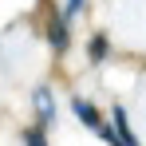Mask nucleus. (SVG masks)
<instances>
[{"label": "nucleus", "mask_w": 146, "mask_h": 146, "mask_svg": "<svg viewBox=\"0 0 146 146\" xmlns=\"http://www.w3.org/2000/svg\"><path fill=\"white\" fill-rule=\"evenodd\" d=\"M36 119H40V130L55 122V99L48 87H36Z\"/></svg>", "instance_id": "obj_3"}, {"label": "nucleus", "mask_w": 146, "mask_h": 146, "mask_svg": "<svg viewBox=\"0 0 146 146\" xmlns=\"http://www.w3.org/2000/svg\"><path fill=\"white\" fill-rule=\"evenodd\" d=\"M91 51H95V55H91V59H103V51H107V40H103V36H99L95 44H91Z\"/></svg>", "instance_id": "obj_6"}, {"label": "nucleus", "mask_w": 146, "mask_h": 146, "mask_svg": "<svg viewBox=\"0 0 146 146\" xmlns=\"http://www.w3.org/2000/svg\"><path fill=\"white\" fill-rule=\"evenodd\" d=\"M83 4H87V0H67V8H63V20H71V16L83 8Z\"/></svg>", "instance_id": "obj_5"}, {"label": "nucleus", "mask_w": 146, "mask_h": 146, "mask_svg": "<svg viewBox=\"0 0 146 146\" xmlns=\"http://www.w3.org/2000/svg\"><path fill=\"white\" fill-rule=\"evenodd\" d=\"M24 146H48L44 130H40V126H28V130H24Z\"/></svg>", "instance_id": "obj_4"}, {"label": "nucleus", "mask_w": 146, "mask_h": 146, "mask_svg": "<svg viewBox=\"0 0 146 146\" xmlns=\"http://www.w3.org/2000/svg\"><path fill=\"white\" fill-rule=\"evenodd\" d=\"M111 146H138V138L130 134V122H126V111L115 107L111 111V126H107V134H103Z\"/></svg>", "instance_id": "obj_1"}, {"label": "nucleus", "mask_w": 146, "mask_h": 146, "mask_svg": "<svg viewBox=\"0 0 146 146\" xmlns=\"http://www.w3.org/2000/svg\"><path fill=\"white\" fill-rule=\"evenodd\" d=\"M71 111H75V115H79V122H83V126H91L95 134H107V122L99 119L95 103H87V99H71Z\"/></svg>", "instance_id": "obj_2"}]
</instances>
